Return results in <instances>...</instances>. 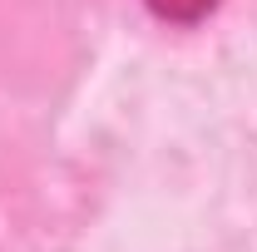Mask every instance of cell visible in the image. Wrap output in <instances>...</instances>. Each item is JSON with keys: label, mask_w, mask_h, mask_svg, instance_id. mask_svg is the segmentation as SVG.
Listing matches in <instances>:
<instances>
[{"label": "cell", "mask_w": 257, "mask_h": 252, "mask_svg": "<svg viewBox=\"0 0 257 252\" xmlns=\"http://www.w3.org/2000/svg\"><path fill=\"white\" fill-rule=\"evenodd\" d=\"M154 15H159L163 25H198V20H208L223 0H144Z\"/></svg>", "instance_id": "1"}]
</instances>
